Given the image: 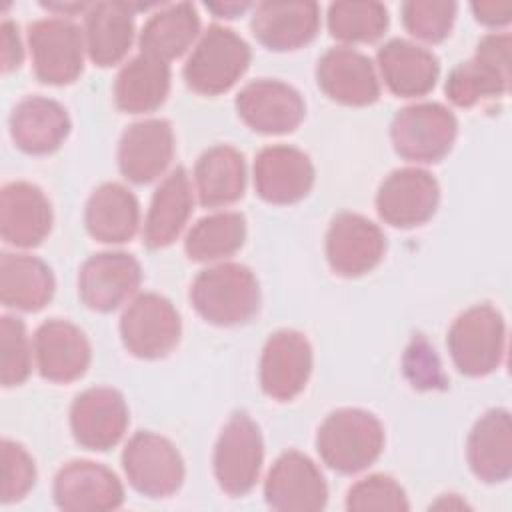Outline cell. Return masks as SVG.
Here are the masks:
<instances>
[{
	"label": "cell",
	"instance_id": "6da1fadb",
	"mask_svg": "<svg viewBox=\"0 0 512 512\" xmlns=\"http://www.w3.org/2000/svg\"><path fill=\"white\" fill-rule=\"evenodd\" d=\"M190 300L210 324L236 326L248 322L260 308V286L250 268L222 262L202 270L192 286Z\"/></svg>",
	"mask_w": 512,
	"mask_h": 512
},
{
	"label": "cell",
	"instance_id": "7a4b0ae2",
	"mask_svg": "<svg viewBox=\"0 0 512 512\" xmlns=\"http://www.w3.org/2000/svg\"><path fill=\"white\" fill-rule=\"evenodd\" d=\"M316 448L324 464L340 474H356L378 460L384 448L380 420L360 408H342L318 428Z\"/></svg>",
	"mask_w": 512,
	"mask_h": 512
},
{
	"label": "cell",
	"instance_id": "3957f363",
	"mask_svg": "<svg viewBox=\"0 0 512 512\" xmlns=\"http://www.w3.org/2000/svg\"><path fill=\"white\" fill-rule=\"evenodd\" d=\"M250 64L248 44L230 28L212 24L202 34L184 66L190 90L216 96L230 90Z\"/></svg>",
	"mask_w": 512,
	"mask_h": 512
},
{
	"label": "cell",
	"instance_id": "277c9868",
	"mask_svg": "<svg viewBox=\"0 0 512 512\" xmlns=\"http://www.w3.org/2000/svg\"><path fill=\"white\" fill-rule=\"evenodd\" d=\"M506 326L502 314L490 304L464 310L448 330V350L456 368L466 376H486L504 358Z\"/></svg>",
	"mask_w": 512,
	"mask_h": 512
},
{
	"label": "cell",
	"instance_id": "5b68a950",
	"mask_svg": "<svg viewBox=\"0 0 512 512\" xmlns=\"http://www.w3.org/2000/svg\"><path fill=\"white\" fill-rule=\"evenodd\" d=\"M510 34H488L476 54L458 64L446 80V96L460 108L508 92L510 86Z\"/></svg>",
	"mask_w": 512,
	"mask_h": 512
},
{
	"label": "cell",
	"instance_id": "8992f818",
	"mask_svg": "<svg viewBox=\"0 0 512 512\" xmlns=\"http://www.w3.org/2000/svg\"><path fill=\"white\" fill-rule=\"evenodd\" d=\"M454 114L438 102H420L398 110L390 126L394 150L412 162L442 160L456 138Z\"/></svg>",
	"mask_w": 512,
	"mask_h": 512
},
{
	"label": "cell",
	"instance_id": "52a82bcc",
	"mask_svg": "<svg viewBox=\"0 0 512 512\" xmlns=\"http://www.w3.org/2000/svg\"><path fill=\"white\" fill-rule=\"evenodd\" d=\"M182 332V322L172 302L160 294L136 296L120 318V336L130 354L156 360L170 354Z\"/></svg>",
	"mask_w": 512,
	"mask_h": 512
},
{
	"label": "cell",
	"instance_id": "ba28073f",
	"mask_svg": "<svg viewBox=\"0 0 512 512\" xmlns=\"http://www.w3.org/2000/svg\"><path fill=\"white\" fill-rule=\"evenodd\" d=\"M264 444L256 422L236 412L222 428L214 448V476L230 496L248 494L262 468Z\"/></svg>",
	"mask_w": 512,
	"mask_h": 512
},
{
	"label": "cell",
	"instance_id": "9c48e42d",
	"mask_svg": "<svg viewBox=\"0 0 512 512\" xmlns=\"http://www.w3.org/2000/svg\"><path fill=\"white\" fill-rule=\"evenodd\" d=\"M34 74L44 84H70L84 66V34L64 18L36 20L28 28Z\"/></svg>",
	"mask_w": 512,
	"mask_h": 512
},
{
	"label": "cell",
	"instance_id": "30bf717a",
	"mask_svg": "<svg viewBox=\"0 0 512 512\" xmlns=\"http://www.w3.org/2000/svg\"><path fill=\"white\" fill-rule=\"evenodd\" d=\"M122 466L128 482L144 496L166 498L184 480V462L176 446L154 432H136L124 452Z\"/></svg>",
	"mask_w": 512,
	"mask_h": 512
},
{
	"label": "cell",
	"instance_id": "8fae6325",
	"mask_svg": "<svg viewBox=\"0 0 512 512\" xmlns=\"http://www.w3.org/2000/svg\"><path fill=\"white\" fill-rule=\"evenodd\" d=\"M264 496L274 510L316 512L326 506L328 486L306 454L288 450L272 464L264 482Z\"/></svg>",
	"mask_w": 512,
	"mask_h": 512
},
{
	"label": "cell",
	"instance_id": "7c38bea8",
	"mask_svg": "<svg viewBox=\"0 0 512 512\" xmlns=\"http://www.w3.org/2000/svg\"><path fill=\"white\" fill-rule=\"evenodd\" d=\"M440 200L436 178L422 168H400L390 172L378 188L376 210L380 218L396 228H414L430 220Z\"/></svg>",
	"mask_w": 512,
	"mask_h": 512
},
{
	"label": "cell",
	"instance_id": "4fadbf2b",
	"mask_svg": "<svg viewBox=\"0 0 512 512\" xmlns=\"http://www.w3.org/2000/svg\"><path fill=\"white\" fill-rule=\"evenodd\" d=\"M384 232L368 218L354 212H340L326 234V258L340 276H362L376 268L384 256Z\"/></svg>",
	"mask_w": 512,
	"mask_h": 512
},
{
	"label": "cell",
	"instance_id": "5bb4252c",
	"mask_svg": "<svg viewBox=\"0 0 512 512\" xmlns=\"http://www.w3.org/2000/svg\"><path fill=\"white\" fill-rule=\"evenodd\" d=\"M54 502L66 512H106L124 502V488L118 476L92 460L64 464L52 486Z\"/></svg>",
	"mask_w": 512,
	"mask_h": 512
},
{
	"label": "cell",
	"instance_id": "9a60e30c",
	"mask_svg": "<svg viewBox=\"0 0 512 512\" xmlns=\"http://www.w3.org/2000/svg\"><path fill=\"white\" fill-rule=\"evenodd\" d=\"M128 426V406L114 388L98 386L78 394L70 406V428L76 442L104 452L120 442Z\"/></svg>",
	"mask_w": 512,
	"mask_h": 512
},
{
	"label": "cell",
	"instance_id": "2e32d148",
	"mask_svg": "<svg viewBox=\"0 0 512 512\" xmlns=\"http://www.w3.org/2000/svg\"><path fill=\"white\" fill-rule=\"evenodd\" d=\"M138 260L126 252H100L90 256L78 274V294L96 312H112L140 286Z\"/></svg>",
	"mask_w": 512,
	"mask_h": 512
},
{
	"label": "cell",
	"instance_id": "e0dca14e",
	"mask_svg": "<svg viewBox=\"0 0 512 512\" xmlns=\"http://www.w3.org/2000/svg\"><path fill=\"white\" fill-rule=\"evenodd\" d=\"M312 370V348L304 334L296 330L274 332L262 350L260 386L280 402L296 398Z\"/></svg>",
	"mask_w": 512,
	"mask_h": 512
},
{
	"label": "cell",
	"instance_id": "ac0fdd59",
	"mask_svg": "<svg viewBox=\"0 0 512 512\" xmlns=\"http://www.w3.org/2000/svg\"><path fill=\"white\" fill-rule=\"evenodd\" d=\"M240 118L260 134H286L304 120V100L298 90L280 80H254L236 96Z\"/></svg>",
	"mask_w": 512,
	"mask_h": 512
},
{
	"label": "cell",
	"instance_id": "d6986e66",
	"mask_svg": "<svg viewBox=\"0 0 512 512\" xmlns=\"http://www.w3.org/2000/svg\"><path fill=\"white\" fill-rule=\"evenodd\" d=\"M314 184V166L300 148L276 144L266 146L254 160V186L270 204H294Z\"/></svg>",
	"mask_w": 512,
	"mask_h": 512
},
{
	"label": "cell",
	"instance_id": "ffe728a7",
	"mask_svg": "<svg viewBox=\"0 0 512 512\" xmlns=\"http://www.w3.org/2000/svg\"><path fill=\"white\" fill-rule=\"evenodd\" d=\"M174 132L162 118H150L128 126L118 146V166L134 184L156 180L172 162Z\"/></svg>",
	"mask_w": 512,
	"mask_h": 512
},
{
	"label": "cell",
	"instance_id": "44dd1931",
	"mask_svg": "<svg viewBox=\"0 0 512 512\" xmlns=\"http://www.w3.org/2000/svg\"><path fill=\"white\" fill-rule=\"evenodd\" d=\"M316 80L328 98L346 106H368L380 96L370 58L346 46L324 52L316 66Z\"/></svg>",
	"mask_w": 512,
	"mask_h": 512
},
{
	"label": "cell",
	"instance_id": "7402d4cb",
	"mask_svg": "<svg viewBox=\"0 0 512 512\" xmlns=\"http://www.w3.org/2000/svg\"><path fill=\"white\" fill-rule=\"evenodd\" d=\"M52 228L46 194L30 182H10L0 194V234L16 248L38 246Z\"/></svg>",
	"mask_w": 512,
	"mask_h": 512
},
{
	"label": "cell",
	"instance_id": "603a6c76",
	"mask_svg": "<svg viewBox=\"0 0 512 512\" xmlns=\"http://www.w3.org/2000/svg\"><path fill=\"white\" fill-rule=\"evenodd\" d=\"M34 354L42 378L50 382H72L90 364V344L84 332L68 320L52 318L34 334Z\"/></svg>",
	"mask_w": 512,
	"mask_h": 512
},
{
	"label": "cell",
	"instance_id": "cb8c5ba5",
	"mask_svg": "<svg viewBox=\"0 0 512 512\" xmlns=\"http://www.w3.org/2000/svg\"><path fill=\"white\" fill-rule=\"evenodd\" d=\"M250 26L266 48L296 50L316 36L320 10L316 2H260Z\"/></svg>",
	"mask_w": 512,
	"mask_h": 512
},
{
	"label": "cell",
	"instance_id": "d4e9b609",
	"mask_svg": "<svg viewBox=\"0 0 512 512\" xmlns=\"http://www.w3.org/2000/svg\"><path fill=\"white\" fill-rule=\"evenodd\" d=\"M70 132V118L62 104L42 96L20 100L10 114V136L28 154H50Z\"/></svg>",
	"mask_w": 512,
	"mask_h": 512
},
{
	"label": "cell",
	"instance_id": "484cf974",
	"mask_svg": "<svg viewBox=\"0 0 512 512\" xmlns=\"http://www.w3.org/2000/svg\"><path fill=\"white\" fill-rule=\"evenodd\" d=\"M472 472L482 482H504L512 472V420L504 408L488 410L466 442Z\"/></svg>",
	"mask_w": 512,
	"mask_h": 512
},
{
	"label": "cell",
	"instance_id": "4316f807",
	"mask_svg": "<svg viewBox=\"0 0 512 512\" xmlns=\"http://www.w3.org/2000/svg\"><path fill=\"white\" fill-rule=\"evenodd\" d=\"M378 66L388 90L402 98L428 94L438 80V58L408 40L394 38L378 50Z\"/></svg>",
	"mask_w": 512,
	"mask_h": 512
},
{
	"label": "cell",
	"instance_id": "83f0119b",
	"mask_svg": "<svg viewBox=\"0 0 512 512\" xmlns=\"http://www.w3.org/2000/svg\"><path fill=\"white\" fill-rule=\"evenodd\" d=\"M192 208V184L186 170L178 166L162 180L152 196L144 222V244L152 250L170 246L184 230Z\"/></svg>",
	"mask_w": 512,
	"mask_h": 512
},
{
	"label": "cell",
	"instance_id": "f1b7e54d",
	"mask_svg": "<svg viewBox=\"0 0 512 512\" xmlns=\"http://www.w3.org/2000/svg\"><path fill=\"white\" fill-rule=\"evenodd\" d=\"M134 14L124 2H96L84 12V42L98 66L118 64L132 46Z\"/></svg>",
	"mask_w": 512,
	"mask_h": 512
},
{
	"label": "cell",
	"instance_id": "f546056e",
	"mask_svg": "<svg viewBox=\"0 0 512 512\" xmlns=\"http://www.w3.org/2000/svg\"><path fill=\"white\" fill-rule=\"evenodd\" d=\"M86 230L104 244H122L134 238L140 224L136 196L122 184L106 182L98 186L86 202Z\"/></svg>",
	"mask_w": 512,
	"mask_h": 512
},
{
	"label": "cell",
	"instance_id": "4dcf8cb0",
	"mask_svg": "<svg viewBox=\"0 0 512 512\" xmlns=\"http://www.w3.org/2000/svg\"><path fill=\"white\" fill-rule=\"evenodd\" d=\"M54 294V276L36 256L4 252L0 256V300L22 312L42 310Z\"/></svg>",
	"mask_w": 512,
	"mask_h": 512
},
{
	"label": "cell",
	"instance_id": "1f68e13d",
	"mask_svg": "<svg viewBox=\"0 0 512 512\" xmlns=\"http://www.w3.org/2000/svg\"><path fill=\"white\" fill-rule=\"evenodd\" d=\"M170 92V66L148 54L128 60L114 82L116 106L130 114L152 112Z\"/></svg>",
	"mask_w": 512,
	"mask_h": 512
},
{
	"label": "cell",
	"instance_id": "d6a6232c",
	"mask_svg": "<svg viewBox=\"0 0 512 512\" xmlns=\"http://www.w3.org/2000/svg\"><path fill=\"white\" fill-rule=\"evenodd\" d=\"M196 192L202 206L218 208L236 202L244 194L246 164L244 156L226 144L208 148L194 168Z\"/></svg>",
	"mask_w": 512,
	"mask_h": 512
},
{
	"label": "cell",
	"instance_id": "836d02e7",
	"mask_svg": "<svg viewBox=\"0 0 512 512\" xmlns=\"http://www.w3.org/2000/svg\"><path fill=\"white\" fill-rule=\"evenodd\" d=\"M200 18L190 2L168 4L148 18L140 32V50L162 62L182 56L196 40Z\"/></svg>",
	"mask_w": 512,
	"mask_h": 512
},
{
	"label": "cell",
	"instance_id": "e575fe53",
	"mask_svg": "<svg viewBox=\"0 0 512 512\" xmlns=\"http://www.w3.org/2000/svg\"><path fill=\"white\" fill-rule=\"evenodd\" d=\"M246 238V220L238 212H218L200 218L188 232L184 248L190 260L212 262L240 250Z\"/></svg>",
	"mask_w": 512,
	"mask_h": 512
},
{
	"label": "cell",
	"instance_id": "d590c367",
	"mask_svg": "<svg viewBox=\"0 0 512 512\" xmlns=\"http://www.w3.org/2000/svg\"><path fill=\"white\" fill-rule=\"evenodd\" d=\"M388 28V10L380 2H334L328 30L342 42H374Z\"/></svg>",
	"mask_w": 512,
	"mask_h": 512
},
{
	"label": "cell",
	"instance_id": "8d00e7d4",
	"mask_svg": "<svg viewBox=\"0 0 512 512\" xmlns=\"http://www.w3.org/2000/svg\"><path fill=\"white\" fill-rule=\"evenodd\" d=\"M32 370V350L26 326L16 316L0 320V374L6 388L22 384Z\"/></svg>",
	"mask_w": 512,
	"mask_h": 512
},
{
	"label": "cell",
	"instance_id": "74e56055",
	"mask_svg": "<svg viewBox=\"0 0 512 512\" xmlns=\"http://www.w3.org/2000/svg\"><path fill=\"white\" fill-rule=\"evenodd\" d=\"M456 8L454 2L410 0L402 4V22L414 38L436 44L450 34Z\"/></svg>",
	"mask_w": 512,
	"mask_h": 512
},
{
	"label": "cell",
	"instance_id": "f35d334b",
	"mask_svg": "<svg viewBox=\"0 0 512 512\" xmlns=\"http://www.w3.org/2000/svg\"><path fill=\"white\" fill-rule=\"evenodd\" d=\"M346 508L354 512L372 510H408V498L404 488L390 476L370 474L358 480L346 496Z\"/></svg>",
	"mask_w": 512,
	"mask_h": 512
},
{
	"label": "cell",
	"instance_id": "ab89813d",
	"mask_svg": "<svg viewBox=\"0 0 512 512\" xmlns=\"http://www.w3.org/2000/svg\"><path fill=\"white\" fill-rule=\"evenodd\" d=\"M36 482V466L26 448L12 440H2V490L4 504L22 500Z\"/></svg>",
	"mask_w": 512,
	"mask_h": 512
},
{
	"label": "cell",
	"instance_id": "60d3db41",
	"mask_svg": "<svg viewBox=\"0 0 512 512\" xmlns=\"http://www.w3.org/2000/svg\"><path fill=\"white\" fill-rule=\"evenodd\" d=\"M0 58L2 72L8 74L22 64V44L18 36V26L12 20H4L0 26Z\"/></svg>",
	"mask_w": 512,
	"mask_h": 512
},
{
	"label": "cell",
	"instance_id": "b9f144b4",
	"mask_svg": "<svg viewBox=\"0 0 512 512\" xmlns=\"http://www.w3.org/2000/svg\"><path fill=\"white\" fill-rule=\"evenodd\" d=\"M472 12L478 22L492 28L506 26L512 20V4L508 2H474Z\"/></svg>",
	"mask_w": 512,
	"mask_h": 512
},
{
	"label": "cell",
	"instance_id": "7bdbcfd3",
	"mask_svg": "<svg viewBox=\"0 0 512 512\" xmlns=\"http://www.w3.org/2000/svg\"><path fill=\"white\" fill-rule=\"evenodd\" d=\"M432 350H428V348H420L418 344H416V358H414V366H420L418 368V372H416V376H414V382H418L416 386H434L438 380H436V376L440 374V368H438V364H436V358H434V354H430Z\"/></svg>",
	"mask_w": 512,
	"mask_h": 512
},
{
	"label": "cell",
	"instance_id": "ee69618b",
	"mask_svg": "<svg viewBox=\"0 0 512 512\" xmlns=\"http://www.w3.org/2000/svg\"><path fill=\"white\" fill-rule=\"evenodd\" d=\"M206 8L210 12H214L216 16L234 18V16H240L242 12H246L250 8V4L248 2H224V4H206Z\"/></svg>",
	"mask_w": 512,
	"mask_h": 512
}]
</instances>
